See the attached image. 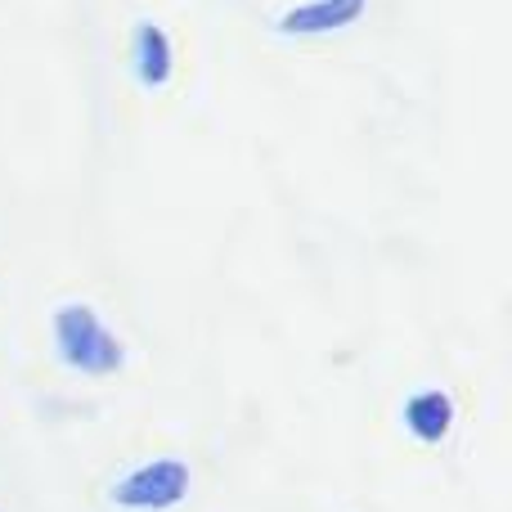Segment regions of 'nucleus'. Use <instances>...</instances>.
<instances>
[{
  "mask_svg": "<svg viewBox=\"0 0 512 512\" xmlns=\"http://www.w3.org/2000/svg\"><path fill=\"white\" fill-rule=\"evenodd\" d=\"M54 346H59V360L72 364L81 373H117L126 364V346L113 328L104 324L90 301H59L54 306Z\"/></svg>",
  "mask_w": 512,
  "mask_h": 512,
  "instance_id": "1",
  "label": "nucleus"
},
{
  "mask_svg": "<svg viewBox=\"0 0 512 512\" xmlns=\"http://www.w3.org/2000/svg\"><path fill=\"white\" fill-rule=\"evenodd\" d=\"M185 495H189V463H180V459H149L113 486V504L135 508V512L176 508Z\"/></svg>",
  "mask_w": 512,
  "mask_h": 512,
  "instance_id": "2",
  "label": "nucleus"
},
{
  "mask_svg": "<svg viewBox=\"0 0 512 512\" xmlns=\"http://www.w3.org/2000/svg\"><path fill=\"white\" fill-rule=\"evenodd\" d=\"M369 0H301V5H288L279 14V32L288 36H315V32H333V27H346L364 14Z\"/></svg>",
  "mask_w": 512,
  "mask_h": 512,
  "instance_id": "3",
  "label": "nucleus"
},
{
  "mask_svg": "<svg viewBox=\"0 0 512 512\" xmlns=\"http://www.w3.org/2000/svg\"><path fill=\"white\" fill-rule=\"evenodd\" d=\"M131 59H135V77L144 86H162L176 68V50H171V36L162 23L153 18H135V32H131Z\"/></svg>",
  "mask_w": 512,
  "mask_h": 512,
  "instance_id": "4",
  "label": "nucleus"
},
{
  "mask_svg": "<svg viewBox=\"0 0 512 512\" xmlns=\"http://www.w3.org/2000/svg\"><path fill=\"white\" fill-rule=\"evenodd\" d=\"M405 427L418 436V441L436 445L450 436L454 427V396L445 387H423L405 400Z\"/></svg>",
  "mask_w": 512,
  "mask_h": 512,
  "instance_id": "5",
  "label": "nucleus"
}]
</instances>
